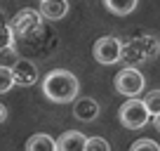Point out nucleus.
Segmentation results:
<instances>
[{
    "label": "nucleus",
    "instance_id": "obj_3",
    "mask_svg": "<svg viewBox=\"0 0 160 151\" xmlns=\"http://www.w3.org/2000/svg\"><path fill=\"white\" fill-rule=\"evenodd\" d=\"M113 85H115V90H118V95L137 97V95H141V92H144L146 78H144V73H141L139 69H132V66H127V69H122L120 73H115Z\"/></svg>",
    "mask_w": 160,
    "mask_h": 151
},
{
    "label": "nucleus",
    "instance_id": "obj_7",
    "mask_svg": "<svg viewBox=\"0 0 160 151\" xmlns=\"http://www.w3.org/2000/svg\"><path fill=\"white\" fill-rule=\"evenodd\" d=\"M73 116L82 123H92L97 121L99 116V104H97L92 97H82V99H75L73 102Z\"/></svg>",
    "mask_w": 160,
    "mask_h": 151
},
{
    "label": "nucleus",
    "instance_id": "obj_11",
    "mask_svg": "<svg viewBox=\"0 0 160 151\" xmlns=\"http://www.w3.org/2000/svg\"><path fill=\"white\" fill-rule=\"evenodd\" d=\"M104 3L113 14H120V17L134 12V7H137V0H104Z\"/></svg>",
    "mask_w": 160,
    "mask_h": 151
},
{
    "label": "nucleus",
    "instance_id": "obj_2",
    "mask_svg": "<svg viewBox=\"0 0 160 151\" xmlns=\"http://www.w3.org/2000/svg\"><path fill=\"white\" fill-rule=\"evenodd\" d=\"M118 116H120V123H122L125 128H130V130H139V128H144L146 123L151 121V111L146 109L144 99L130 97L125 104L120 106Z\"/></svg>",
    "mask_w": 160,
    "mask_h": 151
},
{
    "label": "nucleus",
    "instance_id": "obj_8",
    "mask_svg": "<svg viewBox=\"0 0 160 151\" xmlns=\"http://www.w3.org/2000/svg\"><path fill=\"white\" fill-rule=\"evenodd\" d=\"M85 144H87V137L78 130H66L64 135L57 139V146L59 151H85Z\"/></svg>",
    "mask_w": 160,
    "mask_h": 151
},
{
    "label": "nucleus",
    "instance_id": "obj_4",
    "mask_svg": "<svg viewBox=\"0 0 160 151\" xmlns=\"http://www.w3.org/2000/svg\"><path fill=\"white\" fill-rule=\"evenodd\" d=\"M42 12L40 10H31V7H26V10H19L14 17H12V31H14V35H19V38H31L33 33H38L40 29H42Z\"/></svg>",
    "mask_w": 160,
    "mask_h": 151
},
{
    "label": "nucleus",
    "instance_id": "obj_16",
    "mask_svg": "<svg viewBox=\"0 0 160 151\" xmlns=\"http://www.w3.org/2000/svg\"><path fill=\"white\" fill-rule=\"evenodd\" d=\"M130 151H160V146L153 139H137V142H132Z\"/></svg>",
    "mask_w": 160,
    "mask_h": 151
},
{
    "label": "nucleus",
    "instance_id": "obj_14",
    "mask_svg": "<svg viewBox=\"0 0 160 151\" xmlns=\"http://www.w3.org/2000/svg\"><path fill=\"white\" fill-rule=\"evenodd\" d=\"M144 104H146V109L151 111V116H158L160 113V90H151L148 95L144 97Z\"/></svg>",
    "mask_w": 160,
    "mask_h": 151
},
{
    "label": "nucleus",
    "instance_id": "obj_13",
    "mask_svg": "<svg viewBox=\"0 0 160 151\" xmlns=\"http://www.w3.org/2000/svg\"><path fill=\"white\" fill-rule=\"evenodd\" d=\"M14 87V76H12V66H0V95H5Z\"/></svg>",
    "mask_w": 160,
    "mask_h": 151
},
{
    "label": "nucleus",
    "instance_id": "obj_17",
    "mask_svg": "<svg viewBox=\"0 0 160 151\" xmlns=\"http://www.w3.org/2000/svg\"><path fill=\"white\" fill-rule=\"evenodd\" d=\"M7 118V109H5V104H0V123Z\"/></svg>",
    "mask_w": 160,
    "mask_h": 151
},
{
    "label": "nucleus",
    "instance_id": "obj_19",
    "mask_svg": "<svg viewBox=\"0 0 160 151\" xmlns=\"http://www.w3.org/2000/svg\"><path fill=\"white\" fill-rule=\"evenodd\" d=\"M7 21H5V14H2V10H0V26H5Z\"/></svg>",
    "mask_w": 160,
    "mask_h": 151
},
{
    "label": "nucleus",
    "instance_id": "obj_12",
    "mask_svg": "<svg viewBox=\"0 0 160 151\" xmlns=\"http://www.w3.org/2000/svg\"><path fill=\"white\" fill-rule=\"evenodd\" d=\"M14 47V31H12L10 24L0 26V55Z\"/></svg>",
    "mask_w": 160,
    "mask_h": 151
},
{
    "label": "nucleus",
    "instance_id": "obj_1",
    "mask_svg": "<svg viewBox=\"0 0 160 151\" xmlns=\"http://www.w3.org/2000/svg\"><path fill=\"white\" fill-rule=\"evenodd\" d=\"M80 85L78 78H75L71 71L66 69H54L45 76L42 81V95L50 102H57V104H68V102H75V95H78Z\"/></svg>",
    "mask_w": 160,
    "mask_h": 151
},
{
    "label": "nucleus",
    "instance_id": "obj_6",
    "mask_svg": "<svg viewBox=\"0 0 160 151\" xmlns=\"http://www.w3.org/2000/svg\"><path fill=\"white\" fill-rule=\"evenodd\" d=\"M12 76H14V85L19 87H31L38 83V69L28 59H17L12 66Z\"/></svg>",
    "mask_w": 160,
    "mask_h": 151
},
{
    "label": "nucleus",
    "instance_id": "obj_18",
    "mask_svg": "<svg viewBox=\"0 0 160 151\" xmlns=\"http://www.w3.org/2000/svg\"><path fill=\"white\" fill-rule=\"evenodd\" d=\"M153 125H155V130L160 132V113H158V116H153Z\"/></svg>",
    "mask_w": 160,
    "mask_h": 151
},
{
    "label": "nucleus",
    "instance_id": "obj_10",
    "mask_svg": "<svg viewBox=\"0 0 160 151\" xmlns=\"http://www.w3.org/2000/svg\"><path fill=\"white\" fill-rule=\"evenodd\" d=\"M26 151H59V146L50 135H33L26 142Z\"/></svg>",
    "mask_w": 160,
    "mask_h": 151
},
{
    "label": "nucleus",
    "instance_id": "obj_5",
    "mask_svg": "<svg viewBox=\"0 0 160 151\" xmlns=\"http://www.w3.org/2000/svg\"><path fill=\"white\" fill-rule=\"evenodd\" d=\"M92 55H94V59L99 61V64H104V66L118 64V61L122 59V43H120L118 38H113V35H104V38H99V40L94 43Z\"/></svg>",
    "mask_w": 160,
    "mask_h": 151
},
{
    "label": "nucleus",
    "instance_id": "obj_15",
    "mask_svg": "<svg viewBox=\"0 0 160 151\" xmlns=\"http://www.w3.org/2000/svg\"><path fill=\"white\" fill-rule=\"evenodd\" d=\"M85 151H111V144L104 137H87Z\"/></svg>",
    "mask_w": 160,
    "mask_h": 151
},
{
    "label": "nucleus",
    "instance_id": "obj_9",
    "mask_svg": "<svg viewBox=\"0 0 160 151\" xmlns=\"http://www.w3.org/2000/svg\"><path fill=\"white\" fill-rule=\"evenodd\" d=\"M40 12L50 21H59L68 12V0H40Z\"/></svg>",
    "mask_w": 160,
    "mask_h": 151
}]
</instances>
